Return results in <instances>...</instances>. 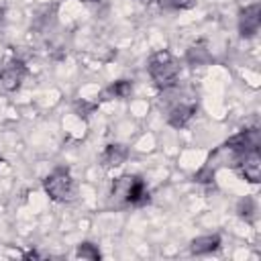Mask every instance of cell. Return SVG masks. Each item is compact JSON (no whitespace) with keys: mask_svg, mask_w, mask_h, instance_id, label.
I'll return each mask as SVG.
<instances>
[{"mask_svg":"<svg viewBox=\"0 0 261 261\" xmlns=\"http://www.w3.org/2000/svg\"><path fill=\"white\" fill-rule=\"evenodd\" d=\"M147 71H149V77L151 82L167 92L171 88L177 86V77H179V61L169 53V51H157L149 57L147 61Z\"/></svg>","mask_w":261,"mask_h":261,"instance_id":"2","label":"cell"},{"mask_svg":"<svg viewBox=\"0 0 261 261\" xmlns=\"http://www.w3.org/2000/svg\"><path fill=\"white\" fill-rule=\"evenodd\" d=\"M137 2H141V4H149V2H153V0H137Z\"/></svg>","mask_w":261,"mask_h":261,"instance_id":"18","label":"cell"},{"mask_svg":"<svg viewBox=\"0 0 261 261\" xmlns=\"http://www.w3.org/2000/svg\"><path fill=\"white\" fill-rule=\"evenodd\" d=\"M24 77H27V65L22 59H10L0 67V84L8 92L18 90Z\"/></svg>","mask_w":261,"mask_h":261,"instance_id":"7","label":"cell"},{"mask_svg":"<svg viewBox=\"0 0 261 261\" xmlns=\"http://www.w3.org/2000/svg\"><path fill=\"white\" fill-rule=\"evenodd\" d=\"M75 257H77V259L98 261V259L102 257V253H100L98 245H94V243H90V241H84V243L77 245V249H75Z\"/></svg>","mask_w":261,"mask_h":261,"instance_id":"14","label":"cell"},{"mask_svg":"<svg viewBox=\"0 0 261 261\" xmlns=\"http://www.w3.org/2000/svg\"><path fill=\"white\" fill-rule=\"evenodd\" d=\"M43 190L45 194L53 200V202H59V204H65V202H71L75 200V194H77V188H75V179L71 175V171L63 165L55 167L45 179H43Z\"/></svg>","mask_w":261,"mask_h":261,"instance_id":"3","label":"cell"},{"mask_svg":"<svg viewBox=\"0 0 261 261\" xmlns=\"http://www.w3.org/2000/svg\"><path fill=\"white\" fill-rule=\"evenodd\" d=\"M237 29L243 39H253L259 33V29H261V4L259 2H253L239 10Z\"/></svg>","mask_w":261,"mask_h":261,"instance_id":"6","label":"cell"},{"mask_svg":"<svg viewBox=\"0 0 261 261\" xmlns=\"http://www.w3.org/2000/svg\"><path fill=\"white\" fill-rule=\"evenodd\" d=\"M222 245V239L218 232H212V234H202V237H196L190 241V253L192 255H210V253H216Z\"/></svg>","mask_w":261,"mask_h":261,"instance_id":"10","label":"cell"},{"mask_svg":"<svg viewBox=\"0 0 261 261\" xmlns=\"http://www.w3.org/2000/svg\"><path fill=\"white\" fill-rule=\"evenodd\" d=\"M214 175H216V165H214V161H212V157L196 171V175H194V179L198 181V184H210V181H214Z\"/></svg>","mask_w":261,"mask_h":261,"instance_id":"15","label":"cell"},{"mask_svg":"<svg viewBox=\"0 0 261 261\" xmlns=\"http://www.w3.org/2000/svg\"><path fill=\"white\" fill-rule=\"evenodd\" d=\"M133 94V80H116L108 88H104L100 100H128Z\"/></svg>","mask_w":261,"mask_h":261,"instance_id":"11","label":"cell"},{"mask_svg":"<svg viewBox=\"0 0 261 261\" xmlns=\"http://www.w3.org/2000/svg\"><path fill=\"white\" fill-rule=\"evenodd\" d=\"M198 112V102L196 100H179L167 110V124L173 128H184L190 124V120Z\"/></svg>","mask_w":261,"mask_h":261,"instance_id":"8","label":"cell"},{"mask_svg":"<svg viewBox=\"0 0 261 261\" xmlns=\"http://www.w3.org/2000/svg\"><path fill=\"white\" fill-rule=\"evenodd\" d=\"M128 155H130V151L126 145L110 143V145H106V149L100 155V165L102 167H118L128 159Z\"/></svg>","mask_w":261,"mask_h":261,"instance_id":"9","label":"cell"},{"mask_svg":"<svg viewBox=\"0 0 261 261\" xmlns=\"http://www.w3.org/2000/svg\"><path fill=\"white\" fill-rule=\"evenodd\" d=\"M186 61H188L190 65H194V67H196V65H206V63H210V61H212V55H210L206 43H204V41L194 43V45L186 51Z\"/></svg>","mask_w":261,"mask_h":261,"instance_id":"12","label":"cell"},{"mask_svg":"<svg viewBox=\"0 0 261 261\" xmlns=\"http://www.w3.org/2000/svg\"><path fill=\"white\" fill-rule=\"evenodd\" d=\"M163 10H188L196 6V0H157Z\"/></svg>","mask_w":261,"mask_h":261,"instance_id":"16","label":"cell"},{"mask_svg":"<svg viewBox=\"0 0 261 261\" xmlns=\"http://www.w3.org/2000/svg\"><path fill=\"white\" fill-rule=\"evenodd\" d=\"M259 145H261V133H259L257 126H253V128H243L237 135H232L228 141L222 143L220 149L222 151H228L232 155V159H234L237 155H243L247 151L259 149Z\"/></svg>","mask_w":261,"mask_h":261,"instance_id":"4","label":"cell"},{"mask_svg":"<svg viewBox=\"0 0 261 261\" xmlns=\"http://www.w3.org/2000/svg\"><path fill=\"white\" fill-rule=\"evenodd\" d=\"M237 214L245 220V222H255L257 218V200L251 196H245L237 202Z\"/></svg>","mask_w":261,"mask_h":261,"instance_id":"13","label":"cell"},{"mask_svg":"<svg viewBox=\"0 0 261 261\" xmlns=\"http://www.w3.org/2000/svg\"><path fill=\"white\" fill-rule=\"evenodd\" d=\"M110 202L114 208H143L151 202V192L141 175H122L112 184Z\"/></svg>","mask_w":261,"mask_h":261,"instance_id":"1","label":"cell"},{"mask_svg":"<svg viewBox=\"0 0 261 261\" xmlns=\"http://www.w3.org/2000/svg\"><path fill=\"white\" fill-rule=\"evenodd\" d=\"M232 167L234 171L249 184H259L261 181V157H259V149L247 151L243 155H237L232 159Z\"/></svg>","mask_w":261,"mask_h":261,"instance_id":"5","label":"cell"},{"mask_svg":"<svg viewBox=\"0 0 261 261\" xmlns=\"http://www.w3.org/2000/svg\"><path fill=\"white\" fill-rule=\"evenodd\" d=\"M2 24H4V8L0 6V27H2Z\"/></svg>","mask_w":261,"mask_h":261,"instance_id":"17","label":"cell"}]
</instances>
